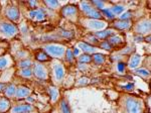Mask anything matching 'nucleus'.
<instances>
[{"mask_svg":"<svg viewBox=\"0 0 151 113\" xmlns=\"http://www.w3.org/2000/svg\"><path fill=\"white\" fill-rule=\"evenodd\" d=\"M88 25L91 28L102 29L106 26V23H105L104 21H99V20H89L88 21Z\"/></svg>","mask_w":151,"mask_h":113,"instance_id":"nucleus-9","label":"nucleus"},{"mask_svg":"<svg viewBox=\"0 0 151 113\" xmlns=\"http://www.w3.org/2000/svg\"><path fill=\"white\" fill-rule=\"evenodd\" d=\"M45 51L52 56H60L64 55L65 48L58 45H47L45 46Z\"/></svg>","mask_w":151,"mask_h":113,"instance_id":"nucleus-2","label":"nucleus"},{"mask_svg":"<svg viewBox=\"0 0 151 113\" xmlns=\"http://www.w3.org/2000/svg\"><path fill=\"white\" fill-rule=\"evenodd\" d=\"M115 26L119 29H126L130 26V21H117L115 22Z\"/></svg>","mask_w":151,"mask_h":113,"instance_id":"nucleus-17","label":"nucleus"},{"mask_svg":"<svg viewBox=\"0 0 151 113\" xmlns=\"http://www.w3.org/2000/svg\"><path fill=\"white\" fill-rule=\"evenodd\" d=\"M132 87H133L132 85H128L127 87H126V89H132Z\"/></svg>","mask_w":151,"mask_h":113,"instance_id":"nucleus-41","label":"nucleus"},{"mask_svg":"<svg viewBox=\"0 0 151 113\" xmlns=\"http://www.w3.org/2000/svg\"><path fill=\"white\" fill-rule=\"evenodd\" d=\"M73 59H74V55H73V53L70 51H67V60L69 61V62H72Z\"/></svg>","mask_w":151,"mask_h":113,"instance_id":"nucleus-34","label":"nucleus"},{"mask_svg":"<svg viewBox=\"0 0 151 113\" xmlns=\"http://www.w3.org/2000/svg\"><path fill=\"white\" fill-rule=\"evenodd\" d=\"M75 51H74V54H73V55H74V56H77V55H79V49H75Z\"/></svg>","mask_w":151,"mask_h":113,"instance_id":"nucleus-39","label":"nucleus"},{"mask_svg":"<svg viewBox=\"0 0 151 113\" xmlns=\"http://www.w3.org/2000/svg\"><path fill=\"white\" fill-rule=\"evenodd\" d=\"M0 53H1V50H0Z\"/></svg>","mask_w":151,"mask_h":113,"instance_id":"nucleus-42","label":"nucleus"},{"mask_svg":"<svg viewBox=\"0 0 151 113\" xmlns=\"http://www.w3.org/2000/svg\"><path fill=\"white\" fill-rule=\"evenodd\" d=\"M79 48L80 49H82L83 51H88V53H94L95 51L97 50L96 48H94V46H90V45H88V43H79Z\"/></svg>","mask_w":151,"mask_h":113,"instance_id":"nucleus-15","label":"nucleus"},{"mask_svg":"<svg viewBox=\"0 0 151 113\" xmlns=\"http://www.w3.org/2000/svg\"><path fill=\"white\" fill-rule=\"evenodd\" d=\"M20 75L23 76V77H30L31 76V71L29 69H23L22 71L20 72Z\"/></svg>","mask_w":151,"mask_h":113,"instance_id":"nucleus-26","label":"nucleus"},{"mask_svg":"<svg viewBox=\"0 0 151 113\" xmlns=\"http://www.w3.org/2000/svg\"><path fill=\"white\" fill-rule=\"evenodd\" d=\"M112 13L113 14H120L121 12L124 11V6L122 5H116L113 7V9H112Z\"/></svg>","mask_w":151,"mask_h":113,"instance_id":"nucleus-22","label":"nucleus"},{"mask_svg":"<svg viewBox=\"0 0 151 113\" xmlns=\"http://www.w3.org/2000/svg\"><path fill=\"white\" fill-rule=\"evenodd\" d=\"M94 60L97 64H102V63H104L105 58L103 55H101V54H96V55L94 56Z\"/></svg>","mask_w":151,"mask_h":113,"instance_id":"nucleus-23","label":"nucleus"},{"mask_svg":"<svg viewBox=\"0 0 151 113\" xmlns=\"http://www.w3.org/2000/svg\"><path fill=\"white\" fill-rule=\"evenodd\" d=\"M129 17H131V13L130 12H126V13H123L122 15H121V20L122 21H126V19H128Z\"/></svg>","mask_w":151,"mask_h":113,"instance_id":"nucleus-33","label":"nucleus"},{"mask_svg":"<svg viewBox=\"0 0 151 113\" xmlns=\"http://www.w3.org/2000/svg\"><path fill=\"white\" fill-rule=\"evenodd\" d=\"M118 70L120 71V72H124V70H125V65H124L123 63H119L118 64Z\"/></svg>","mask_w":151,"mask_h":113,"instance_id":"nucleus-37","label":"nucleus"},{"mask_svg":"<svg viewBox=\"0 0 151 113\" xmlns=\"http://www.w3.org/2000/svg\"><path fill=\"white\" fill-rule=\"evenodd\" d=\"M29 93H30V90L25 87H18L17 89H16V96H17V98L26 97Z\"/></svg>","mask_w":151,"mask_h":113,"instance_id":"nucleus-12","label":"nucleus"},{"mask_svg":"<svg viewBox=\"0 0 151 113\" xmlns=\"http://www.w3.org/2000/svg\"><path fill=\"white\" fill-rule=\"evenodd\" d=\"M35 75L40 79H47V70L45 69V67H42L40 64L35 66Z\"/></svg>","mask_w":151,"mask_h":113,"instance_id":"nucleus-6","label":"nucleus"},{"mask_svg":"<svg viewBox=\"0 0 151 113\" xmlns=\"http://www.w3.org/2000/svg\"><path fill=\"white\" fill-rule=\"evenodd\" d=\"M137 31L141 34L148 33L150 31V20H143L140 23H138Z\"/></svg>","mask_w":151,"mask_h":113,"instance_id":"nucleus-5","label":"nucleus"},{"mask_svg":"<svg viewBox=\"0 0 151 113\" xmlns=\"http://www.w3.org/2000/svg\"><path fill=\"white\" fill-rule=\"evenodd\" d=\"M45 3L47 4L50 7H58L60 4H58V1H55V0H47V1H45Z\"/></svg>","mask_w":151,"mask_h":113,"instance_id":"nucleus-27","label":"nucleus"},{"mask_svg":"<svg viewBox=\"0 0 151 113\" xmlns=\"http://www.w3.org/2000/svg\"><path fill=\"white\" fill-rule=\"evenodd\" d=\"M140 60H141V56L139 55H134L130 60V63H129V67L130 68H136L140 63Z\"/></svg>","mask_w":151,"mask_h":113,"instance_id":"nucleus-14","label":"nucleus"},{"mask_svg":"<svg viewBox=\"0 0 151 113\" xmlns=\"http://www.w3.org/2000/svg\"><path fill=\"white\" fill-rule=\"evenodd\" d=\"M103 12H104V14L106 16H108V18H110L112 19L113 18V13H112V11L110 10V9H103Z\"/></svg>","mask_w":151,"mask_h":113,"instance_id":"nucleus-31","label":"nucleus"},{"mask_svg":"<svg viewBox=\"0 0 151 113\" xmlns=\"http://www.w3.org/2000/svg\"><path fill=\"white\" fill-rule=\"evenodd\" d=\"M63 14L65 16H73L75 14H77V7L73 6V5H68L64 7L63 9Z\"/></svg>","mask_w":151,"mask_h":113,"instance_id":"nucleus-10","label":"nucleus"},{"mask_svg":"<svg viewBox=\"0 0 151 113\" xmlns=\"http://www.w3.org/2000/svg\"><path fill=\"white\" fill-rule=\"evenodd\" d=\"M142 102L134 97H129L126 101V109L128 113H141L142 111Z\"/></svg>","mask_w":151,"mask_h":113,"instance_id":"nucleus-1","label":"nucleus"},{"mask_svg":"<svg viewBox=\"0 0 151 113\" xmlns=\"http://www.w3.org/2000/svg\"><path fill=\"white\" fill-rule=\"evenodd\" d=\"M136 73L140 76H143V77H148L149 76V71L145 70V69H139V70L136 71Z\"/></svg>","mask_w":151,"mask_h":113,"instance_id":"nucleus-25","label":"nucleus"},{"mask_svg":"<svg viewBox=\"0 0 151 113\" xmlns=\"http://www.w3.org/2000/svg\"><path fill=\"white\" fill-rule=\"evenodd\" d=\"M15 93H16V88L14 87L13 85H10V86H8V87L6 88V95L8 97L13 96Z\"/></svg>","mask_w":151,"mask_h":113,"instance_id":"nucleus-20","label":"nucleus"},{"mask_svg":"<svg viewBox=\"0 0 151 113\" xmlns=\"http://www.w3.org/2000/svg\"><path fill=\"white\" fill-rule=\"evenodd\" d=\"M102 48L106 49V50H111V45L109 43H107V41H105V43H102Z\"/></svg>","mask_w":151,"mask_h":113,"instance_id":"nucleus-36","label":"nucleus"},{"mask_svg":"<svg viewBox=\"0 0 151 113\" xmlns=\"http://www.w3.org/2000/svg\"><path fill=\"white\" fill-rule=\"evenodd\" d=\"M30 64L31 62L29 60H25V61H22V62L20 63V67H22V68H28L29 66H30Z\"/></svg>","mask_w":151,"mask_h":113,"instance_id":"nucleus-32","label":"nucleus"},{"mask_svg":"<svg viewBox=\"0 0 151 113\" xmlns=\"http://www.w3.org/2000/svg\"><path fill=\"white\" fill-rule=\"evenodd\" d=\"M123 43V40L118 35H115V36H112V38L109 40V43L110 45H115V46H118V45H121Z\"/></svg>","mask_w":151,"mask_h":113,"instance_id":"nucleus-18","label":"nucleus"},{"mask_svg":"<svg viewBox=\"0 0 151 113\" xmlns=\"http://www.w3.org/2000/svg\"><path fill=\"white\" fill-rule=\"evenodd\" d=\"M9 107V102L6 99H2L0 101V112H4L8 109Z\"/></svg>","mask_w":151,"mask_h":113,"instance_id":"nucleus-19","label":"nucleus"},{"mask_svg":"<svg viewBox=\"0 0 151 113\" xmlns=\"http://www.w3.org/2000/svg\"><path fill=\"white\" fill-rule=\"evenodd\" d=\"M6 14L11 20H17L19 18V11L16 7H9V8L7 9Z\"/></svg>","mask_w":151,"mask_h":113,"instance_id":"nucleus-7","label":"nucleus"},{"mask_svg":"<svg viewBox=\"0 0 151 113\" xmlns=\"http://www.w3.org/2000/svg\"><path fill=\"white\" fill-rule=\"evenodd\" d=\"M82 8H83V10L85 11V13L89 17H92V18H100V17H101V13H100L98 10L94 9L93 7L90 5L89 3H87V2H83Z\"/></svg>","mask_w":151,"mask_h":113,"instance_id":"nucleus-3","label":"nucleus"},{"mask_svg":"<svg viewBox=\"0 0 151 113\" xmlns=\"http://www.w3.org/2000/svg\"><path fill=\"white\" fill-rule=\"evenodd\" d=\"M89 79L88 78H82V79L79 80V85H87L89 83Z\"/></svg>","mask_w":151,"mask_h":113,"instance_id":"nucleus-35","label":"nucleus"},{"mask_svg":"<svg viewBox=\"0 0 151 113\" xmlns=\"http://www.w3.org/2000/svg\"><path fill=\"white\" fill-rule=\"evenodd\" d=\"M32 109L31 106L29 105H21V106H16L12 109V113H23V112H27V111H30Z\"/></svg>","mask_w":151,"mask_h":113,"instance_id":"nucleus-13","label":"nucleus"},{"mask_svg":"<svg viewBox=\"0 0 151 113\" xmlns=\"http://www.w3.org/2000/svg\"><path fill=\"white\" fill-rule=\"evenodd\" d=\"M36 59H37L38 61H42V62H45V61H47L48 60V56L45 55V53H38L37 55H36Z\"/></svg>","mask_w":151,"mask_h":113,"instance_id":"nucleus-24","label":"nucleus"},{"mask_svg":"<svg viewBox=\"0 0 151 113\" xmlns=\"http://www.w3.org/2000/svg\"><path fill=\"white\" fill-rule=\"evenodd\" d=\"M80 61L83 62V63H88V62H90V61H91V56H88V55H83L81 58H80Z\"/></svg>","mask_w":151,"mask_h":113,"instance_id":"nucleus-29","label":"nucleus"},{"mask_svg":"<svg viewBox=\"0 0 151 113\" xmlns=\"http://www.w3.org/2000/svg\"><path fill=\"white\" fill-rule=\"evenodd\" d=\"M0 29L5 34H7V35H14V34L17 33V28L13 24L8 22H2L0 24Z\"/></svg>","mask_w":151,"mask_h":113,"instance_id":"nucleus-4","label":"nucleus"},{"mask_svg":"<svg viewBox=\"0 0 151 113\" xmlns=\"http://www.w3.org/2000/svg\"><path fill=\"white\" fill-rule=\"evenodd\" d=\"M62 109H63V112L64 113H70V109H69V106H68V104L65 101L62 102Z\"/></svg>","mask_w":151,"mask_h":113,"instance_id":"nucleus-28","label":"nucleus"},{"mask_svg":"<svg viewBox=\"0 0 151 113\" xmlns=\"http://www.w3.org/2000/svg\"><path fill=\"white\" fill-rule=\"evenodd\" d=\"M29 15H30L31 18H35L37 20H42L45 17V13L42 9H35V10L29 12Z\"/></svg>","mask_w":151,"mask_h":113,"instance_id":"nucleus-8","label":"nucleus"},{"mask_svg":"<svg viewBox=\"0 0 151 113\" xmlns=\"http://www.w3.org/2000/svg\"><path fill=\"white\" fill-rule=\"evenodd\" d=\"M55 77H57L58 80H62L65 76V70H64V67L60 64L55 65Z\"/></svg>","mask_w":151,"mask_h":113,"instance_id":"nucleus-11","label":"nucleus"},{"mask_svg":"<svg viewBox=\"0 0 151 113\" xmlns=\"http://www.w3.org/2000/svg\"><path fill=\"white\" fill-rule=\"evenodd\" d=\"M93 3L95 4V5H97L99 7V8H103L104 6V3L103 2H98V1H93Z\"/></svg>","mask_w":151,"mask_h":113,"instance_id":"nucleus-38","label":"nucleus"},{"mask_svg":"<svg viewBox=\"0 0 151 113\" xmlns=\"http://www.w3.org/2000/svg\"><path fill=\"white\" fill-rule=\"evenodd\" d=\"M114 31L111 30V29H108V30H104V31H98L96 33V36L99 38H106L108 36H110L111 34H113Z\"/></svg>","mask_w":151,"mask_h":113,"instance_id":"nucleus-16","label":"nucleus"},{"mask_svg":"<svg viewBox=\"0 0 151 113\" xmlns=\"http://www.w3.org/2000/svg\"><path fill=\"white\" fill-rule=\"evenodd\" d=\"M7 60L5 58H0V69H4L7 66Z\"/></svg>","mask_w":151,"mask_h":113,"instance_id":"nucleus-30","label":"nucleus"},{"mask_svg":"<svg viewBox=\"0 0 151 113\" xmlns=\"http://www.w3.org/2000/svg\"><path fill=\"white\" fill-rule=\"evenodd\" d=\"M50 96H52V101H55V100H57V98H58V90L55 89V87H50Z\"/></svg>","mask_w":151,"mask_h":113,"instance_id":"nucleus-21","label":"nucleus"},{"mask_svg":"<svg viewBox=\"0 0 151 113\" xmlns=\"http://www.w3.org/2000/svg\"><path fill=\"white\" fill-rule=\"evenodd\" d=\"M4 88H5V84H1V83H0V91L4 90Z\"/></svg>","mask_w":151,"mask_h":113,"instance_id":"nucleus-40","label":"nucleus"}]
</instances>
